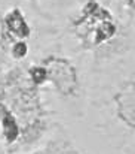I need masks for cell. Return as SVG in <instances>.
<instances>
[{"mask_svg": "<svg viewBox=\"0 0 135 154\" xmlns=\"http://www.w3.org/2000/svg\"><path fill=\"white\" fill-rule=\"evenodd\" d=\"M0 154H4V151H3V148H1V145H0Z\"/></svg>", "mask_w": 135, "mask_h": 154, "instance_id": "cell-9", "label": "cell"}, {"mask_svg": "<svg viewBox=\"0 0 135 154\" xmlns=\"http://www.w3.org/2000/svg\"><path fill=\"white\" fill-rule=\"evenodd\" d=\"M0 108L18 124V153L39 147L61 124L49 109L43 90L28 79L25 63L0 64Z\"/></svg>", "mask_w": 135, "mask_h": 154, "instance_id": "cell-3", "label": "cell"}, {"mask_svg": "<svg viewBox=\"0 0 135 154\" xmlns=\"http://www.w3.org/2000/svg\"><path fill=\"white\" fill-rule=\"evenodd\" d=\"M46 69V85L43 96H50L49 109L55 118L65 117L82 120L85 115L90 85L88 66L76 54L65 48L55 35V41L42 45L31 57Z\"/></svg>", "mask_w": 135, "mask_h": 154, "instance_id": "cell-4", "label": "cell"}, {"mask_svg": "<svg viewBox=\"0 0 135 154\" xmlns=\"http://www.w3.org/2000/svg\"><path fill=\"white\" fill-rule=\"evenodd\" d=\"M134 58L90 72V85L85 115L113 147L134 154L135 75ZM82 118V120H83Z\"/></svg>", "mask_w": 135, "mask_h": 154, "instance_id": "cell-2", "label": "cell"}, {"mask_svg": "<svg viewBox=\"0 0 135 154\" xmlns=\"http://www.w3.org/2000/svg\"><path fill=\"white\" fill-rule=\"evenodd\" d=\"M18 154H89V153L86 151L85 147L77 144L74 136L70 135L65 130V127L58 124L53 129V132L39 147H36V148H33L30 151L18 153Z\"/></svg>", "mask_w": 135, "mask_h": 154, "instance_id": "cell-6", "label": "cell"}, {"mask_svg": "<svg viewBox=\"0 0 135 154\" xmlns=\"http://www.w3.org/2000/svg\"><path fill=\"white\" fill-rule=\"evenodd\" d=\"M53 27L59 42L83 60L89 72L134 58L135 23L114 0H64Z\"/></svg>", "mask_w": 135, "mask_h": 154, "instance_id": "cell-1", "label": "cell"}, {"mask_svg": "<svg viewBox=\"0 0 135 154\" xmlns=\"http://www.w3.org/2000/svg\"><path fill=\"white\" fill-rule=\"evenodd\" d=\"M27 2H30V5H31L33 8H39V9H40V15L43 17V12H42V2H43V0H27Z\"/></svg>", "mask_w": 135, "mask_h": 154, "instance_id": "cell-8", "label": "cell"}, {"mask_svg": "<svg viewBox=\"0 0 135 154\" xmlns=\"http://www.w3.org/2000/svg\"><path fill=\"white\" fill-rule=\"evenodd\" d=\"M36 26L19 5L0 9V64L27 63L36 54Z\"/></svg>", "mask_w": 135, "mask_h": 154, "instance_id": "cell-5", "label": "cell"}, {"mask_svg": "<svg viewBox=\"0 0 135 154\" xmlns=\"http://www.w3.org/2000/svg\"><path fill=\"white\" fill-rule=\"evenodd\" d=\"M114 2L125 14V17L129 21L135 23V0H114Z\"/></svg>", "mask_w": 135, "mask_h": 154, "instance_id": "cell-7", "label": "cell"}]
</instances>
